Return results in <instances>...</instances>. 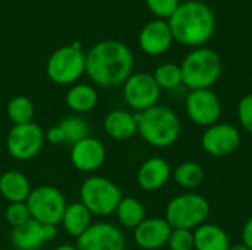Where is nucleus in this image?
<instances>
[{"label": "nucleus", "instance_id": "obj_1", "mask_svg": "<svg viewBox=\"0 0 252 250\" xmlns=\"http://www.w3.org/2000/svg\"><path fill=\"white\" fill-rule=\"evenodd\" d=\"M133 53L121 41L103 40L86 53V74L99 87L123 85L133 71Z\"/></svg>", "mask_w": 252, "mask_h": 250}, {"label": "nucleus", "instance_id": "obj_2", "mask_svg": "<svg viewBox=\"0 0 252 250\" xmlns=\"http://www.w3.org/2000/svg\"><path fill=\"white\" fill-rule=\"evenodd\" d=\"M173 38L185 46L202 47L214 34L216 15L213 9L199 0L180 3L174 15L167 21Z\"/></svg>", "mask_w": 252, "mask_h": 250}, {"label": "nucleus", "instance_id": "obj_3", "mask_svg": "<svg viewBox=\"0 0 252 250\" xmlns=\"http://www.w3.org/2000/svg\"><path fill=\"white\" fill-rule=\"evenodd\" d=\"M137 134L151 146L165 149L173 146L182 131L179 115L165 105H155L143 112L136 113Z\"/></svg>", "mask_w": 252, "mask_h": 250}, {"label": "nucleus", "instance_id": "obj_4", "mask_svg": "<svg viewBox=\"0 0 252 250\" xmlns=\"http://www.w3.org/2000/svg\"><path fill=\"white\" fill-rule=\"evenodd\" d=\"M183 84L190 90L211 88L221 74V59L219 53L208 47H196L180 65Z\"/></svg>", "mask_w": 252, "mask_h": 250}, {"label": "nucleus", "instance_id": "obj_5", "mask_svg": "<svg viewBox=\"0 0 252 250\" xmlns=\"http://www.w3.org/2000/svg\"><path fill=\"white\" fill-rule=\"evenodd\" d=\"M123 197L121 189L106 177L92 175L80 186V202L93 217L103 218L115 214Z\"/></svg>", "mask_w": 252, "mask_h": 250}, {"label": "nucleus", "instance_id": "obj_6", "mask_svg": "<svg viewBox=\"0 0 252 250\" xmlns=\"http://www.w3.org/2000/svg\"><path fill=\"white\" fill-rule=\"evenodd\" d=\"M210 202L198 193H182L173 197L165 208V220L171 228L196 230L210 215Z\"/></svg>", "mask_w": 252, "mask_h": 250}, {"label": "nucleus", "instance_id": "obj_7", "mask_svg": "<svg viewBox=\"0 0 252 250\" xmlns=\"http://www.w3.org/2000/svg\"><path fill=\"white\" fill-rule=\"evenodd\" d=\"M47 77L59 85L75 84L86 74V53L80 43L62 46L55 50L46 65Z\"/></svg>", "mask_w": 252, "mask_h": 250}, {"label": "nucleus", "instance_id": "obj_8", "mask_svg": "<svg viewBox=\"0 0 252 250\" xmlns=\"http://www.w3.org/2000/svg\"><path fill=\"white\" fill-rule=\"evenodd\" d=\"M25 203L30 209L31 220L43 225H59L68 206L63 193L49 184L34 187Z\"/></svg>", "mask_w": 252, "mask_h": 250}, {"label": "nucleus", "instance_id": "obj_9", "mask_svg": "<svg viewBox=\"0 0 252 250\" xmlns=\"http://www.w3.org/2000/svg\"><path fill=\"white\" fill-rule=\"evenodd\" d=\"M46 141V134L43 128L35 124L13 125L6 137L7 155L19 162H27L34 159L43 149Z\"/></svg>", "mask_w": 252, "mask_h": 250}, {"label": "nucleus", "instance_id": "obj_10", "mask_svg": "<svg viewBox=\"0 0 252 250\" xmlns=\"http://www.w3.org/2000/svg\"><path fill=\"white\" fill-rule=\"evenodd\" d=\"M123 97L127 106L139 113L158 105L161 88L152 74L136 72L131 74L123 84Z\"/></svg>", "mask_w": 252, "mask_h": 250}, {"label": "nucleus", "instance_id": "obj_11", "mask_svg": "<svg viewBox=\"0 0 252 250\" xmlns=\"http://www.w3.org/2000/svg\"><path fill=\"white\" fill-rule=\"evenodd\" d=\"M185 105L189 119L199 127H211L221 116V102L211 88L190 90Z\"/></svg>", "mask_w": 252, "mask_h": 250}, {"label": "nucleus", "instance_id": "obj_12", "mask_svg": "<svg viewBox=\"0 0 252 250\" xmlns=\"http://www.w3.org/2000/svg\"><path fill=\"white\" fill-rule=\"evenodd\" d=\"M202 149L216 158H226L233 155L241 146L239 130L227 122H216L207 127L201 137Z\"/></svg>", "mask_w": 252, "mask_h": 250}, {"label": "nucleus", "instance_id": "obj_13", "mask_svg": "<svg viewBox=\"0 0 252 250\" xmlns=\"http://www.w3.org/2000/svg\"><path fill=\"white\" fill-rule=\"evenodd\" d=\"M75 246L78 250H126V237L111 222H94L77 239Z\"/></svg>", "mask_w": 252, "mask_h": 250}, {"label": "nucleus", "instance_id": "obj_14", "mask_svg": "<svg viewBox=\"0 0 252 250\" xmlns=\"http://www.w3.org/2000/svg\"><path fill=\"white\" fill-rule=\"evenodd\" d=\"M69 159L77 171L92 174L100 169V167L106 161L105 144L99 139L89 136L71 146Z\"/></svg>", "mask_w": 252, "mask_h": 250}, {"label": "nucleus", "instance_id": "obj_15", "mask_svg": "<svg viewBox=\"0 0 252 250\" xmlns=\"http://www.w3.org/2000/svg\"><path fill=\"white\" fill-rule=\"evenodd\" d=\"M58 225H43L34 220L27 224L12 228L10 242L16 250H40L44 243L55 240Z\"/></svg>", "mask_w": 252, "mask_h": 250}, {"label": "nucleus", "instance_id": "obj_16", "mask_svg": "<svg viewBox=\"0 0 252 250\" xmlns=\"http://www.w3.org/2000/svg\"><path fill=\"white\" fill-rule=\"evenodd\" d=\"M174 38L170 25L164 19H154L148 22L139 34V46L149 56H159L165 53Z\"/></svg>", "mask_w": 252, "mask_h": 250}, {"label": "nucleus", "instance_id": "obj_17", "mask_svg": "<svg viewBox=\"0 0 252 250\" xmlns=\"http://www.w3.org/2000/svg\"><path fill=\"white\" fill-rule=\"evenodd\" d=\"M171 227L165 218H146L134 231V242L145 250H158L167 246Z\"/></svg>", "mask_w": 252, "mask_h": 250}, {"label": "nucleus", "instance_id": "obj_18", "mask_svg": "<svg viewBox=\"0 0 252 250\" xmlns=\"http://www.w3.org/2000/svg\"><path fill=\"white\" fill-rule=\"evenodd\" d=\"M171 178L170 164L159 156L146 159L137 169V186L145 192H157L162 189Z\"/></svg>", "mask_w": 252, "mask_h": 250}, {"label": "nucleus", "instance_id": "obj_19", "mask_svg": "<svg viewBox=\"0 0 252 250\" xmlns=\"http://www.w3.org/2000/svg\"><path fill=\"white\" fill-rule=\"evenodd\" d=\"M103 130L114 140H128L137 134V118L128 111L114 109L105 116Z\"/></svg>", "mask_w": 252, "mask_h": 250}, {"label": "nucleus", "instance_id": "obj_20", "mask_svg": "<svg viewBox=\"0 0 252 250\" xmlns=\"http://www.w3.org/2000/svg\"><path fill=\"white\" fill-rule=\"evenodd\" d=\"M32 187L28 177L16 169H9L0 175V194L9 203L27 202Z\"/></svg>", "mask_w": 252, "mask_h": 250}, {"label": "nucleus", "instance_id": "obj_21", "mask_svg": "<svg viewBox=\"0 0 252 250\" xmlns=\"http://www.w3.org/2000/svg\"><path fill=\"white\" fill-rule=\"evenodd\" d=\"M99 96L93 85L78 83L69 87V90L65 94V105L75 113V115H84L87 112H92L97 105Z\"/></svg>", "mask_w": 252, "mask_h": 250}, {"label": "nucleus", "instance_id": "obj_22", "mask_svg": "<svg viewBox=\"0 0 252 250\" xmlns=\"http://www.w3.org/2000/svg\"><path fill=\"white\" fill-rule=\"evenodd\" d=\"M92 224H93V215L80 200L68 203L63 217L61 220V225L63 227L68 236L78 239Z\"/></svg>", "mask_w": 252, "mask_h": 250}, {"label": "nucleus", "instance_id": "obj_23", "mask_svg": "<svg viewBox=\"0 0 252 250\" xmlns=\"http://www.w3.org/2000/svg\"><path fill=\"white\" fill-rule=\"evenodd\" d=\"M195 250H229L227 233L216 224H202L195 231Z\"/></svg>", "mask_w": 252, "mask_h": 250}, {"label": "nucleus", "instance_id": "obj_24", "mask_svg": "<svg viewBox=\"0 0 252 250\" xmlns=\"http://www.w3.org/2000/svg\"><path fill=\"white\" fill-rule=\"evenodd\" d=\"M115 215L124 228L134 230L146 220V209L139 199L133 196H124L115 211Z\"/></svg>", "mask_w": 252, "mask_h": 250}, {"label": "nucleus", "instance_id": "obj_25", "mask_svg": "<svg viewBox=\"0 0 252 250\" xmlns=\"http://www.w3.org/2000/svg\"><path fill=\"white\" fill-rule=\"evenodd\" d=\"M56 125L62 133L63 144L72 146L90 136V125L81 115H68Z\"/></svg>", "mask_w": 252, "mask_h": 250}, {"label": "nucleus", "instance_id": "obj_26", "mask_svg": "<svg viewBox=\"0 0 252 250\" xmlns=\"http://www.w3.org/2000/svg\"><path fill=\"white\" fill-rule=\"evenodd\" d=\"M6 115L13 125H22L34 122L35 108L31 99L27 96H15L7 102Z\"/></svg>", "mask_w": 252, "mask_h": 250}, {"label": "nucleus", "instance_id": "obj_27", "mask_svg": "<svg viewBox=\"0 0 252 250\" xmlns=\"http://www.w3.org/2000/svg\"><path fill=\"white\" fill-rule=\"evenodd\" d=\"M204 177H205L204 168L192 161L177 165L176 169L173 171L174 181L183 189H196L204 181Z\"/></svg>", "mask_w": 252, "mask_h": 250}, {"label": "nucleus", "instance_id": "obj_28", "mask_svg": "<svg viewBox=\"0 0 252 250\" xmlns=\"http://www.w3.org/2000/svg\"><path fill=\"white\" fill-rule=\"evenodd\" d=\"M152 75L161 90H176L183 84L180 65H176L173 62L161 63Z\"/></svg>", "mask_w": 252, "mask_h": 250}, {"label": "nucleus", "instance_id": "obj_29", "mask_svg": "<svg viewBox=\"0 0 252 250\" xmlns=\"http://www.w3.org/2000/svg\"><path fill=\"white\" fill-rule=\"evenodd\" d=\"M4 220L12 228L21 227V225L27 224L28 221H31L30 209H28L27 203L25 202L9 203L4 211Z\"/></svg>", "mask_w": 252, "mask_h": 250}, {"label": "nucleus", "instance_id": "obj_30", "mask_svg": "<svg viewBox=\"0 0 252 250\" xmlns=\"http://www.w3.org/2000/svg\"><path fill=\"white\" fill-rule=\"evenodd\" d=\"M170 250H193L195 249V236L192 230L173 228L168 243Z\"/></svg>", "mask_w": 252, "mask_h": 250}, {"label": "nucleus", "instance_id": "obj_31", "mask_svg": "<svg viewBox=\"0 0 252 250\" xmlns=\"http://www.w3.org/2000/svg\"><path fill=\"white\" fill-rule=\"evenodd\" d=\"M146 6L157 18L170 19L180 6V0H146Z\"/></svg>", "mask_w": 252, "mask_h": 250}, {"label": "nucleus", "instance_id": "obj_32", "mask_svg": "<svg viewBox=\"0 0 252 250\" xmlns=\"http://www.w3.org/2000/svg\"><path fill=\"white\" fill-rule=\"evenodd\" d=\"M236 112L242 128L252 134V94H247L239 100Z\"/></svg>", "mask_w": 252, "mask_h": 250}, {"label": "nucleus", "instance_id": "obj_33", "mask_svg": "<svg viewBox=\"0 0 252 250\" xmlns=\"http://www.w3.org/2000/svg\"><path fill=\"white\" fill-rule=\"evenodd\" d=\"M242 243L252 250V215L248 218V221L245 222L244 228H242Z\"/></svg>", "mask_w": 252, "mask_h": 250}, {"label": "nucleus", "instance_id": "obj_34", "mask_svg": "<svg viewBox=\"0 0 252 250\" xmlns=\"http://www.w3.org/2000/svg\"><path fill=\"white\" fill-rule=\"evenodd\" d=\"M53 250H78L77 249V246H74V245H59V246H56Z\"/></svg>", "mask_w": 252, "mask_h": 250}, {"label": "nucleus", "instance_id": "obj_35", "mask_svg": "<svg viewBox=\"0 0 252 250\" xmlns=\"http://www.w3.org/2000/svg\"><path fill=\"white\" fill-rule=\"evenodd\" d=\"M229 250H251V249H248L244 243H238V245H230Z\"/></svg>", "mask_w": 252, "mask_h": 250}]
</instances>
